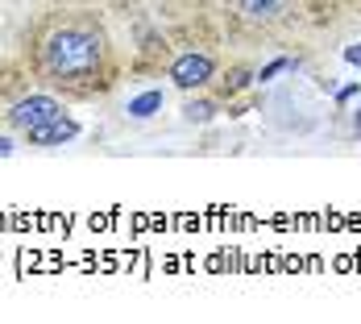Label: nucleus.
I'll list each match as a JSON object with an SVG mask.
<instances>
[{
	"instance_id": "3",
	"label": "nucleus",
	"mask_w": 361,
	"mask_h": 324,
	"mask_svg": "<svg viewBox=\"0 0 361 324\" xmlns=\"http://www.w3.org/2000/svg\"><path fill=\"white\" fill-rule=\"evenodd\" d=\"M216 71V63L208 59V54H200V50H191V54H179L175 63H171V83H179V88H204L208 79Z\"/></svg>"
},
{
	"instance_id": "7",
	"label": "nucleus",
	"mask_w": 361,
	"mask_h": 324,
	"mask_svg": "<svg viewBox=\"0 0 361 324\" xmlns=\"http://www.w3.org/2000/svg\"><path fill=\"white\" fill-rule=\"evenodd\" d=\"M187 116L191 121H208L212 116V104H187Z\"/></svg>"
},
{
	"instance_id": "8",
	"label": "nucleus",
	"mask_w": 361,
	"mask_h": 324,
	"mask_svg": "<svg viewBox=\"0 0 361 324\" xmlns=\"http://www.w3.org/2000/svg\"><path fill=\"white\" fill-rule=\"evenodd\" d=\"M349 63H361V46H353V50H349Z\"/></svg>"
},
{
	"instance_id": "6",
	"label": "nucleus",
	"mask_w": 361,
	"mask_h": 324,
	"mask_svg": "<svg viewBox=\"0 0 361 324\" xmlns=\"http://www.w3.org/2000/svg\"><path fill=\"white\" fill-rule=\"evenodd\" d=\"M158 104H162V96H158V92H149V96H142V100H133V104H129V112H133V116H149Z\"/></svg>"
},
{
	"instance_id": "5",
	"label": "nucleus",
	"mask_w": 361,
	"mask_h": 324,
	"mask_svg": "<svg viewBox=\"0 0 361 324\" xmlns=\"http://www.w3.org/2000/svg\"><path fill=\"white\" fill-rule=\"evenodd\" d=\"M25 138H30L34 145H46V142H67V138H75V125L59 116V121H50V125H37V129H30Z\"/></svg>"
},
{
	"instance_id": "1",
	"label": "nucleus",
	"mask_w": 361,
	"mask_h": 324,
	"mask_svg": "<svg viewBox=\"0 0 361 324\" xmlns=\"http://www.w3.org/2000/svg\"><path fill=\"white\" fill-rule=\"evenodd\" d=\"M34 67L42 83L67 96H96L112 83V46L100 21L59 13L34 34Z\"/></svg>"
},
{
	"instance_id": "4",
	"label": "nucleus",
	"mask_w": 361,
	"mask_h": 324,
	"mask_svg": "<svg viewBox=\"0 0 361 324\" xmlns=\"http://www.w3.org/2000/svg\"><path fill=\"white\" fill-rule=\"evenodd\" d=\"M290 0H237V13L245 17V21H257V25H266V21H279L283 13H287Z\"/></svg>"
},
{
	"instance_id": "2",
	"label": "nucleus",
	"mask_w": 361,
	"mask_h": 324,
	"mask_svg": "<svg viewBox=\"0 0 361 324\" xmlns=\"http://www.w3.org/2000/svg\"><path fill=\"white\" fill-rule=\"evenodd\" d=\"M63 116V104L54 100V96H30V100H17V104L4 112V121L13 125V129H21V133H30L37 125H50V121H59Z\"/></svg>"
}]
</instances>
